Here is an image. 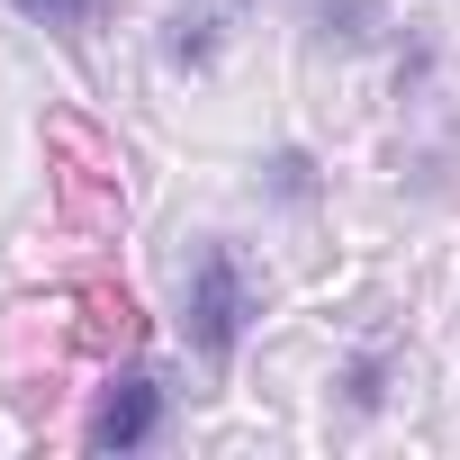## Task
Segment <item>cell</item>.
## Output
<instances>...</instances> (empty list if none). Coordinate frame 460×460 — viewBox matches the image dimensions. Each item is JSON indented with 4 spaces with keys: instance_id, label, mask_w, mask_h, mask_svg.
<instances>
[{
    "instance_id": "obj_1",
    "label": "cell",
    "mask_w": 460,
    "mask_h": 460,
    "mask_svg": "<svg viewBox=\"0 0 460 460\" xmlns=\"http://www.w3.org/2000/svg\"><path fill=\"white\" fill-rule=\"evenodd\" d=\"M253 316H262V289H253L244 253L208 235V244L190 253V280H181V334H190V352L226 379L235 352H244V325H253Z\"/></svg>"
},
{
    "instance_id": "obj_2",
    "label": "cell",
    "mask_w": 460,
    "mask_h": 460,
    "mask_svg": "<svg viewBox=\"0 0 460 460\" xmlns=\"http://www.w3.org/2000/svg\"><path fill=\"white\" fill-rule=\"evenodd\" d=\"M163 415H172V388L154 370H118L91 406V451H145L163 442Z\"/></svg>"
},
{
    "instance_id": "obj_3",
    "label": "cell",
    "mask_w": 460,
    "mask_h": 460,
    "mask_svg": "<svg viewBox=\"0 0 460 460\" xmlns=\"http://www.w3.org/2000/svg\"><path fill=\"white\" fill-rule=\"evenodd\" d=\"M226 19H235V0H199V10H181V19H172V37H163L172 73H208V64H217V46H226Z\"/></svg>"
},
{
    "instance_id": "obj_4",
    "label": "cell",
    "mask_w": 460,
    "mask_h": 460,
    "mask_svg": "<svg viewBox=\"0 0 460 460\" xmlns=\"http://www.w3.org/2000/svg\"><path fill=\"white\" fill-rule=\"evenodd\" d=\"M10 10L28 19V28H55V37H82L100 10H109V0H10Z\"/></svg>"
},
{
    "instance_id": "obj_5",
    "label": "cell",
    "mask_w": 460,
    "mask_h": 460,
    "mask_svg": "<svg viewBox=\"0 0 460 460\" xmlns=\"http://www.w3.org/2000/svg\"><path fill=\"white\" fill-rule=\"evenodd\" d=\"M271 199H289V208H307L316 199V163L289 145V154H271Z\"/></svg>"
},
{
    "instance_id": "obj_6",
    "label": "cell",
    "mask_w": 460,
    "mask_h": 460,
    "mask_svg": "<svg viewBox=\"0 0 460 460\" xmlns=\"http://www.w3.org/2000/svg\"><path fill=\"white\" fill-rule=\"evenodd\" d=\"M343 397H352V406H361V415H370V406H379V397H388V352H361V361H352V370H343Z\"/></svg>"
}]
</instances>
